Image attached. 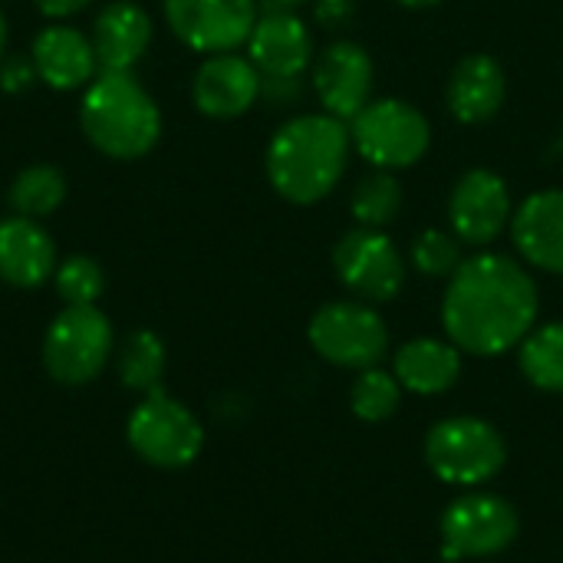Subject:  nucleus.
<instances>
[{"label": "nucleus", "mask_w": 563, "mask_h": 563, "mask_svg": "<svg viewBox=\"0 0 563 563\" xmlns=\"http://www.w3.org/2000/svg\"><path fill=\"white\" fill-rule=\"evenodd\" d=\"M257 3H261V10H297L307 0H257Z\"/></svg>", "instance_id": "nucleus-33"}, {"label": "nucleus", "mask_w": 563, "mask_h": 563, "mask_svg": "<svg viewBox=\"0 0 563 563\" xmlns=\"http://www.w3.org/2000/svg\"><path fill=\"white\" fill-rule=\"evenodd\" d=\"M56 274V247L33 218L10 214L0 221V280L33 290Z\"/></svg>", "instance_id": "nucleus-18"}, {"label": "nucleus", "mask_w": 563, "mask_h": 563, "mask_svg": "<svg viewBox=\"0 0 563 563\" xmlns=\"http://www.w3.org/2000/svg\"><path fill=\"white\" fill-rule=\"evenodd\" d=\"M462 241L452 231L429 228L412 244V264L426 277H452L462 267Z\"/></svg>", "instance_id": "nucleus-28"}, {"label": "nucleus", "mask_w": 563, "mask_h": 563, "mask_svg": "<svg viewBox=\"0 0 563 563\" xmlns=\"http://www.w3.org/2000/svg\"><path fill=\"white\" fill-rule=\"evenodd\" d=\"M3 49H7V20L0 13V59H3Z\"/></svg>", "instance_id": "nucleus-35"}, {"label": "nucleus", "mask_w": 563, "mask_h": 563, "mask_svg": "<svg viewBox=\"0 0 563 563\" xmlns=\"http://www.w3.org/2000/svg\"><path fill=\"white\" fill-rule=\"evenodd\" d=\"M402 208V185L396 181L393 172H373L366 175L353 198H350V211L360 221V228H386L399 218Z\"/></svg>", "instance_id": "nucleus-25"}, {"label": "nucleus", "mask_w": 563, "mask_h": 563, "mask_svg": "<svg viewBox=\"0 0 563 563\" xmlns=\"http://www.w3.org/2000/svg\"><path fill=\"white\" fill-rule=\"evenodd\" d=\"M115 366L125 389L152 393L165 376V343L152 330H135L122 340Z\"/></svg>", "instance_id": "nucleus-24"}, {"label": "nucleus", "mask_w": 563, "mask_h": 563, "mask_svg": "<svg viewBox=\"0 0 563 563\" xmlns=\"http://www.w3.org/2000/svg\"><path fill=\"white\" fill-rule=\"evenodd\" d=\"M350 148L353 139L343 119L327 112L297 115L284 122L267 145V181L294 205H317L340 185Z\"/></svg>", "instance_id": "nucleus-2"}, {"label": "nucleus", "mask_w": 563, "mask_h": 563, "mask_svg": "<svg viewBox=\"0 0 563 563\" xmlns=\"http://www.w3.org/2000/svg\"><path fill=\"white\" fill-rule=\"evenodd\" d=\"M92 0H36V10L49 20H66L79 10H86Z\"/></svg>", "instance_id": "nucleus-32"}, {"label": "nucleus", "mask_w": 563, "mask_h": 563, "mask_svg": "<svg viewBox=\"0 0 563 563\" xmlns=\"http://www.w3.org/2000/svg\"><path fill=\"white\" fill-rule=\"evenodd\" d=\"M303 96L300 76H261V99L274 109H287Z\"/></svg>", "instance_id": "nucleus-29"}, {"label": "nucleus", "mask_w": 563, "mask_h": 563, "mask_svg": "<svg viewBox=\"0 0 563 563\" xmlns=\"http://www.w3.org/2000/svg\"><path fill=\"white\" fill-rule=\"evenodd\" d=\"M33 79H36L33 59H23V56H7V59H0V86H3L7 92H20V89H26Z\"/></svg>", "instance_id": "nucleus-31"}, {"label": "nucleus", "mask_w": 563, "mask_h": 563, "mask_svg": "<svg viewBox=\"0 0 563 563\" xmlns=\"http://www.w3.org/2000/svg\"><path fill=\"white\" fill-rule=\"evenodd\" d=\"M7 201L13 214L40 221L66 201V178L53 165H30L13 178Z\"/></svg>", "instance_id": "nucleus-23"}, {"label": "nucleus", "mask_w": 563, "mask_h": 563, "mask_svg": "<svg viewBox=\"0 0 563 563\" xmlns=\"http://www.w3.org/2000/svg\"><path fill=\"white\" fill-rule=\"evenodd\" d=\"M396 3H402V7H409V10H422V7H435L439 0H396Z\"/></svg>", "instance_id": "nucleus-34"}, {"label": "nucleus", "mask_w": 563, "mask_h": 563, "mask_svg": "<svg viewBox=\"0 0 563 563\" xmlns=\"http://www.w3.org/2000/svg\"><path fill=\"white\" fill-rule=\"evenodd\" d=\"M518 254L548 274H563V191L531 195L511 218Z\"/></svg>", "instance_id": "nucleus-19"}, {"label": "nucleus", "mask_w": 563, "mask_h": 563, "mask_svg": "<svg viewBox=\"0 0 563 563\" xmlns=\"http://www.w3.org/2000/svg\"><path fill=\"white\" fill-rule=\"evenodd\" d=\"M191 96L198 112L211 119H238L261 99V73L247 56L214 53L198 66Z\"/></svg>", "instance_id": "nucleus-14"}, {"label": "nucleus", "mask_w": 563, "mask_h": 563, "mask_svg": "<svg viewBox=\"0 0 563 563\" xmlns=\"http://www.w3.org/2000/svg\"><path fill=\"white\" fill-rule=\"evenodd\" d=\"M89 40L99 73H132V66L148 53L152 16L132 0H112L99 10Z\"/></svg>", "instance_id": "nucleus-17"}, {"label": "nucleus", "mask_w": 563, "mask_h": 563, "mask_svg": "<svg viewBox=\"0 0 563 563\" xmlns=\"http://www.w3.org/2000/svg\"><path fill=\"white\" fill-rule=\"evenodd\" d=\"M350 139L369 165L396 172L416 165L429 152L432 129L429 119L402 99H369L353 119Z\"/></svg>", "instance_id": "nucleus-7"}, {"label": "nucleus", "mask_w": 563, "mask_h": 563, "mask_svg": "<svg viewBox=\"0 0 563 563\" xmlns=\"http://www.w3.org/2000/svg\"><path fill=\"white\" fill-rule=\"evenodd\" d=\"M132 452L155 468H188L205 449V429L188 406L162 389L145 393L125 426Z\"/></svg>", "instance_id": "nucleus-5"}, {"label": "nucleus", "mask_w": 563, "mask_h": 563, "mask_svg": "<svg viewBox=\"0 0 563 563\" xmlns=\"http://www.w3.org/2000/svg\"><path fill=\"white\" fill-rule=\"evenodd\" d=\"M53 284L66 307H96V300L106 290V274H102L99 261H92L86 254H73L63 264H56Z\"/></svg>", "instance_id": "nucleus-27"}, {"label": "nucleus", "mask_w": 563, "mask_h": 563, "mask_svg": "<svg viewBox=\"0 0 563 563\" xmlns=\"http://www.w3.org/2000/svg\"><path fill=\"white\" fill-rule=\"evenodd\" d=\"M79 125L102 155L132 162L155 148L162 112L132 73H99L82 96Z\"/></svg>", "instance_id": "nucleus-3"}, {"label": "nucleus", "mask_w": 563, "mask_h": 563, "mask_svg": "<svg viewBox=\"0 0 563 563\" xmlns=\"http://www.w3.org/2000/svg\"><path fill=\"white\" fill-rule=\"evenodd\" d=\"M426 462L442 482L459 485V488H475V485L492 482L505 468L508 445L492 422L455 416L429 429Z\"/></svg>", "instance_id": "nucleus-4"}, {"label": "nucleus", "mask_w": 563, "mask_h": 563, "mask_svg": "<svg viewBox=\"0 0 563 563\" xmlns=\"http://www.w3.org/2000/svg\"><path fill=\"white\" fill-rule=\"evenodd\" d=\"M449 224L462 244L488 247L511 224V191L488 168L465 172L449 195Z\"/></svg>", "instance_id": "nucleus-12"}, {"label": "nucleus", "mask_w": 563, "mask_h": 563, "mask_svg": "<svg viewBox=\"0 0 563 563\" xmlns=\"http://www.w3.org/2000/svg\"><path fill=\"white\" fill-rule=\"evenodd\" d=\"M310 346L333 366L343 369H373L389 350V330L369 303L336 300L313 313Z\"/></svg>", "instance_id": "nucleus-8"}, {"label": "nucleus", "mask_w": 563, "mask_h": 563, "mask_svg": "<svg viewBox=\"0 0 563 563\" xmlns=\"http://www.w3.org/2000/svg\"><path fill=\"white\" fill-rule=\"evenodd\" d=\"M402 399V386L396 379V373H386L379 366L363 369L350 389V406L353 416H360L363 422H386Z\"/></svg>", "instance_id": "nucleus-26"}, {"label": "nucleus", "mask_w": 563, "mask_h": 563, "mask_svg": "<svg viewBox=\"0 0 563 563\" xmlns=\"http://www.w3.org/2000/svg\"><path fill=\"white\" fill-rule=\"evenodd\" d=\"M333 271L340 284L366 303H386L406 284V261L379 228L343 234L333 247Z\"/></svg>", "instance_id": "nucleus-10"}, {"label": "nucleus", "mask_w": 563, "mask_h": 563, "mask_svg": "<svg viewBox=\"0 0 563 563\" xmlns=\"http://www.w3.org/2000/svg\"><path fill=\"white\" fill-rule=\"evenodd\" d=\"M505 92H508V79L501 63L488 53H472L452 69L445 99H449V112L459 122L482 125L498 115Z\"/></svg>", "instance_id": "nucleus-20"}, {"label": "nucleus", "mask_w": 563, "mask_h": 563, "mask_svg": "<svg viewBox=\"0 0 563 563\" xmlns=\"http://www.w3.org/2000/svg\"><path fill=\"white\" fill-rule=\"evenodd\" d=\"M534 277L508 254H475L449 277L442 323L449 340L472 356H501L534 330Z\"/></svg>", "instance_id": "nucleus-1"}, {"label": "nucleus", "mask_w": 563, "mask_h": 563, "mask_svg": "<svg viewBox=\"0 0 563 563\" xmlns=\"http://www.w3.org/2000/svg\"><path fill=\"white\" fill-rule=\"evenodd\" d=\"M462 350L455 343H442L432 336L409 340L393 363V373L402 389L416 396H439L449 393L459 383L462 373Z\"/></svg>", "instance_id": "nucleus-21"}, {"label": "nucleus", "mask_w": 563, "mask_h": 563, "mask_svg": "<svg viewBox=\"0 0 563 563\" xmlns=\"http://www.w3.org/2000/svg\"><path fill=\"white\" fill-rule=\"evenodd\" d=\"M518 531L521 521L511 501L488 492L462 495L442 515V548L449 561L501 554L518 541Z\"/></svg>", "instance_id": "nucleus-9"}, {"label": "nucleus", "mask_w": 563, "mask_h": 563, "mask_svg": "<svg viewBox=\"0 0 563 563\" xmlns=\"http://www.w3.org/2000/svg\"><path fill=\"white\" fill-rule=\"evenodd\" d=\"M313 16L323 30H343L356 16V0H313Z\"/></svg>", "instance_id": "nucleus-30"}, {"label": "nucleus", "mask_w": 563, "mask_h": 563, "mask_svg": "<svg viewBox=\"0 0 563 563\" xmlns=\"http://www.w3.org/2000/svg\"><path fill=\"white\" fill-rule=\"evenodd\" d=\"M521 373L544 393H563V323H544L521 340Z\"/></svg>", "instance_id": "nucleus-22"}, {"label": "nucleus", "mask_w": 563, "mask_h": 563, "mask_svg": "<svg viewBox=\"0 0 563 563\" xmlns=\"http://www.w3.org/2000/svg\"><path fill=\"white\" fill-rule=\"evenodd\" d=\"M373 59L353 40H336L313 63V89L327 115L353 122L373 96Z\"/></svg>", "instance_id": "nucleus-13"}, {"label": "nucleus", "mask_w": 563, "mask_h": 563, "mask_svg": "<svg viewBox=\"0 0 563 563\" xmlns=\"http://www.w3.org/2000/svg\"><path fill=\"white\" fill-rule=\"evenodd\" d=\"M247 59L261 76H303L313 59V36L297 10H261L247 36Z\"/></svg>", "instance_id": "nucleus-15"}, {"label": "nucleus", "mask_w": 563, "mask_h": 563, "mask_svg": "<svg viewBox=\"0 0 563 563\" xmlns=\"http://www.w3.org/2000/svg\"><path fill=\"white\" fill-rule=\"evenodd\" d=\"M257 0H165L172 33L195 53H234L257 23Z\"/></svg>", "instance_id": "nucleus-11"}, {"label": "nucleus", "mask_w": 563, "mask_h": 563, "mask_svg": "<svg viewBox=\"0 0 563 563\" xmlns=\"http://www.w3.org/2000/svg\"><path fill=\"white\" fill-rule=\"evenodd\" d=\"M112 350V323L99 307H66L43 336V366L63 386H86L106 369Z\"/></svg>", "instance_id": "nucleus-6"}, {"label": "nucleus", "mask_w": 563, "mask_h": 563, "mask_svg": "<svg viewBox=\"0 0 563 563\" xmlns=\"http://www.w3.org/2000/svg\"><path fill=\"white\" fill-rule=\"evenodd\" d=\"M30 59L36 69V79L46 86L69 92L79 86H89L99 73V59L92 49V40L66 23H49L33 36Z\"/></svg>", "instance_id": "nucleus-16"}]
</instances>
